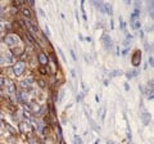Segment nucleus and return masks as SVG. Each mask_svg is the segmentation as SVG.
Masks as SVG:
<instances>
[{
    "instance_id": "3",
    "label": "nucleus",
    "mask_w": 154,
    "mask_h": 144,
    "mask_svg": "<svg viewBox=\"0 0 154 144\" xmlns=\"http://www.w3.org/2000/svg\"><path fill=\"white\" fill-rule=\"evenodd\" d=\"M140 59H141L140 51H135V54H133V57H132V64L133 66H138V64L140 63Z\"/></svg>"
},
{
    "instance_id": "2",
    "label": "nucleus",
    "mask_w": 154,
    "mask_h": 144,
    "mask_svg": "<svg viewBox=\"0 0 154 144\" xmlns=\"http://www.w3.org/2000/svg\"><path fill=\"white\" fill-rule=\"evenodd\" d=\"M17 37L16 36H13V35H9V36H6L5 37V43H6V45H9V46H13V45H16L17 44Z\"/></svg>"
},
{
    "instance_id": "9",
    "label": "nucleus",
    "mask_w": 154,
    "mask_h": 144,
    "mask_svg": "<svg viewBox=\"0 0 154 144\" xmlns=\"http://www.w3.org/2000/svg\"><path fill=\"white\" fill-rule=\"evenodd\" d=\"M28 82H30V80H25V81L22 82V88H27V89H28V88H30V84H28Z\"/></svg>"
},
{
    "instance_id": "14",
    "label": "nucleus",
    "mask_w": 154,
    "mask_h": 144,
    "mask_svg": "<svg viewBox=\"0 0 154 144\" xmlns=\"http://www.w3.org/2000/svg\"><path fill=\"white\" fill-rule=\"evenodd\" d=\"M21 97H22L23 100H26V99H27V94H25V93H22V94H21Z\"/></svg>"
},
{
    "instance_id": "17",
    "label": "nucleus",
    "mask_w": 154,
    "mask_h": 144,
    "mask_svg": "<svg viewBox=\"0 0 154 144\" xmlns=\"http://www.w3.org/2000/svg\"><path fill=\"white\" fill-rule=\"evenodd\" d=\"M0 95H1V89H0Z\"/></svg>"
},
{
    "instance_id": "4",
    "label": "nucleus",
    "mask_w": 154,
    "mask_h": 144,
    "mask_svg": "<svg viewBox=\"0 0 154 144\" xmlns=\"http://www.w3.org/2000/svg\"><path fill=\"white\" fill-rule=\"evenodd\" d=\"M39 62H40L41 64H44V66H45V64H48V62H49V61H48V57L45 55V54L40 53L39 54Z\"/></svg>"
},
{
    "instance_id": "8",
    "label": "nucleus",
    "mask_w": 154,
    "mask_h": 144,
    "mask_svg": "<svg viewBox=\"0 0 154 144\" xmlns=\"http://www.w3.org/2000/svg\"><path fill=\"white\" fill-rule=\"evenodd\" d=\"M9 91L10 93H14L16 91V86H14V84H13V82H9Z\"/></svg>"
},
{
    "instance_id": "12",
    "label": "nucleus",
    "mask_w": 154,
    "mask_h": 144,
    "mask_svg": "<svg viewBox=\"0 0 154 144\" xmlns=\"http://www.w3.org/2000/svg\"><path fill=\"white\" fill-rule=\"evenodd\" d=\"M74 144H82L81 143V139L78 136H74Z\"/></svg>"
},
{
    "instance_id": "15",
    "label": "nucleus",
    "mask_w": 154,
    "mask_h": 144,
    "mask_svg": "<svg viewBox=\"0 0 154 144\" xmlns=\"http://www.w3.org/2000/svg\"><path fill=\"white\" fill-rule=\"evenodd\" d=\"M39 84H40V86H41V88H44V86H45V82H44L42 80H40V81H39Z\"/></svg>"
},
{
    "instance_id": "5",
    "label": "nucleus",
    "mask_w": 154,
    "mask_h": 144,
    "mask_svg": "<svg viewBox=\"0 0 154 144\" xmlns=\"http://www.w3.org/2000/svg\"><path fill=\"white\" fill-rule=\"evenodd\" d=\"M103 39H104V41H105V46H107L108 49H111V48H112L111 37H109V36H107V35H104V36H103Z\"/></svg>"
},
{
    "instance_id": "13",
    "label": "nucleus",
    "mask_w": 154,
    "mask_h": 144,
    "mask_svg": "<svg viewBox=\"0 0 154 144\" xmlns=\"http://www.w3.org/2000/svg\"><path fill=\"white\" fill-rule=\"evenodd\" d=\"M39 71H40V72H41V73H42V75H46V70H45V68H42V67H41Z\"/></svg>"
},
{
    "instance_id": "16",
    "label": "nucleus",
    "mask_w": 154,
    "mask_h": 144,
    "mask_svg": "<svg viewBox=\"0 0 154 144\" xmlns=\"http://www.w3.org/2000/svg\"><path fill=\"white\" fill-rule=\"evenodd\" d=\"M0 28H1V22H0Z\"/></svg>"
},
{
    "instance_id": "1",
    "label": "nucleus",
    "mask_w": 154,
    "mask_h": 144,
    "mask_svg": "<svg viewBox=\"0 0 154 144\" xmlns=\"http://www.w3.org/2000/svg\"><path fill=\"white\" fill-rule=\"evenodd\" d=\"M23 70H25V64L22 63V62H18V63H16L14 68H13V71H14V73L17 76H19V75H22Z\"/></svg>"
},
{
    "instance_id": "6",
    "label": "nucleus",
    "mask_w": 154,
    "mask_h": 144,
    "mask_svg": "<svg viewBox=\"0 0 154 144\" xmlns=\"http://www.w3.org/2000/svg\"><path fill=\"white\" fill-rule=\"evenodd\" d=\"M149 120H150L149 113H144V115H143V121H144V125H149Z\"/></svg>"
},
{
    "instance_id": "11",
    "label": "nucleus",
    "mask_w": 154,
    "mask_h": 144,
    "mask_svg": "<svg viewBox=\"0 0 154 144\" xmlns=\"http://www.w3.org/2000/svg\"><path fill=\"white\" fill-rule=\"evenodd\" d=\"M4 85H5V78L4 77H0V88L4 86Z\"/></svg>"
},
{
    "instance_id": "10",
    "label": "nucleus",
    "mask_w": 154,
    "mask_h": 144,
    "mask_svg": "<svg viewBox=\"0 0 154 144\" xmlns=\"http://www.w3.org/2000/svg\"><path fill=\"white\" fill-rule=\"evenodd\" d=\"M26 35H27V37H28V40L31 41V43H32V44H36V41H35V39H33V37L31 36V35H30L28 32H26Z\"/></svg>"
},
{
    "instance_id": "7",
    "label": "nucleus",
    "mask_w": 154,
    "mask_h": 144,
    "mask_svg": "<svg viewBox=\"0 0 154 144\" xmlns=\"http://www.w3.org/2000/svg\"><path fill=\"white\" fill-rule=\"evenodd\" d=\"M22 13H23V16H25V17H27V18H30V17H31V12H30L28 8H22Z\"/></svg>"
}]
</instances>
